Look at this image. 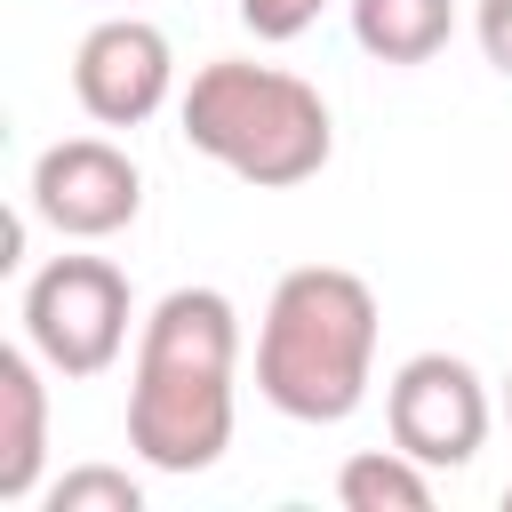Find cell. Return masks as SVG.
Wrapping results in <instances>:
<instances>
[{"label":"cell","instance_id":"7","mask_svg":"<svg viewBox=\"0 0 512 512\" xmlns=\"http://www.w3.org/2000/svg\"><path fill=\"white\" fill-rule=\"evenodd\" d=\"M72 96L96 128H144L176 96V48L144 16H104L72 48Z\"/></svg>","mask_w":512,"mask_h":512},{"label":"cell","instance_id":"6","mask_svg":"<svg viewBox=\"0 0 512 512\" xmlns=\"http://www.w3.org/2000/svg\"><path fill=\"white\" fill-rule=\"evenodd\" d=\"M32 216L56 240H112L144 208V176L112 136H64L32 160Z\"/></svg>","mask_w":512,"mask_h":512},{"label":"cell","instance_id":"11","mask_svg":"<svg viewBox=\"0 0 512 512\" xmlns=\"http://www.w3.org/2000/svg\"><path fill=\"white\" fill-rule=\"evenodd\" d=\"M48 512H144V488L120 472V464H72L64 480L40 488Z\"/></svg>","mask_w":512,"mask_h":512},{"label":"cell","instance_id":"9","mask_svg":"<svg viewBox=\"0 0 512 512\" xmlns=\"http://www.w3.org/2000/svg\"><path fill=\"white\" fill-rule=\"evenodd\" d=\"M456 32V0H352V40L376 64H432Z\"/></svg>","mask_w":512,"mask_h":512},{"label":"cell","instance_id":"12","mask_svg":"<svg viewBox=\"0 0 512 512\" xmlns=\"http://www.w3.org/2000/svg\"><path fill=\"white\" fill-rule=\"evenodd\" d=\"M320 8H328V0H240V24H248L256 40H272V48H280V40L312 32V24H320Z\"/></svg>","mask_w":512,"mask_h":512},{"label":"cell","instance_id":"5","mask_svg":"<svg viewBox=\"0 0 512 512\" xmlns=\"http://www.w3.org/2000/svg\"><path fill=\"white\" fill-rule=\"evenodd\" d=\"M488 424H496V400H488L480 368L456 360V352H408L392 368V384H384V432H392V448H408L432 472L472 464L480 440H488Z\"/></svg>","mask_w":512,"mask_h":512},{"label":"cell","instance_id":"2","mask_svg":"<svg viewBox=\"0 0 512 512\" xmlns=\"http://www.w3.org/2000/svg\"><path fill=\"white\" fill-rule=\"evenodd\" d=\"M376 288L344 264H296L272 280L256 328V392L288 424H344L376 384Z\"/></svg>","mask_w":512,"mask_h":512},{"label":"cell","instance_id":"4","mask_svg":"<svg viewBox=\"0 0 512 512\" xmlns=\"http://www.w3.org/2000/svg\"><path fill=\"white\" fill-rule=\"evenodd\" d=\"M128 272L112 256H48L24 280V344L48 360V376H104L128 352Z\"/></svg>","mask_w":512,"mask_h":512},{"label":"cell","instance_id":"3","mask_svg":"<svg viewBox=\"0 0 512 512\" xmlns=\"http://www.w3.org/2000/svg\"><path fill=\"white\" fill-rule=\"evenodd\" d=\"M184 144L200 160H216L224 176L256 184V192H288V184H312L336 152V120H328V96L280 64H248V56H216L192 72L184 104Z\"/></svg>","mask_w":512,"mask_h":512},{"label":"cell","instance_id":"10","mask_svg":"<svg viewBox=\"0 0 512 512\" xmlns=\"http://www.w3.org/2000/svg\"><path fill=\"white\" fill-rule=\"evenodd\" d=\"M336 504L344 512H432V464H416L408 448H360L336 472Z\"/></svg>","mask_w":512,"mask_h":512},{"label":"cell","instance_id":"8","mask_svg":"<svg viewBox=\"0 0 512 512\" xmlns=\"http://www.w3.org/2000/svg\"><path fill=\"white\" fill-rule=\"evenodd\" d=\"M48 360L32 344L0 352V504L40 496V464H48Z\"/></svg>","mask_w":512,"mask_h":512},{"label":"cell","instance_id":"13","mask_svg":"<svg viewBox=\"0 0 512 512\" xmlns=\"http://www.w3.org/2000/svg\"><path fill=\"white\" fill-rule=\"evenodd\" d=\"M472 40H480V56L512 80V0H472Z\"/></svg>","mask_w":512,"mask_h":512},{"label":"cell","instance_id":"14","mask_svg":"<svg viewBox=\"0 0 512 512\" xmlns=\"http://www.w3.org/2000/svg\"><path fill=\"white\" fill-rule=\"evenodd\" d=\"M504 416H512V376H504Z\"/></svg>","mask_w":512,"mask_h":512},{"label":"cell","instance_id":"1","mask_svg":"<svg viewBox=\"0 0 512 512\" xmlns=\"http://www.w3.org/2000/svg\"><path fill=\"white\" fill-rule=\"evenodd\" d=\"M232 368H240L232 296L224 288H168L136 320L128 448L152 472H208L232 448Z\"/></svg>","mask_w":512,"mask_h":512},{"label":"cell","instance_id":"15","mask_svg":"<svg viewBox=\"0 0 512 512\" xmlns=\"http://www.w3.org/2000/svg\"><path fill=\"white\" fill-rule=\"evenodd\" d=\"M504 504H512V480H504Z\"/></svg>","mask_w":512,"mask_h":512}]
</instances>
